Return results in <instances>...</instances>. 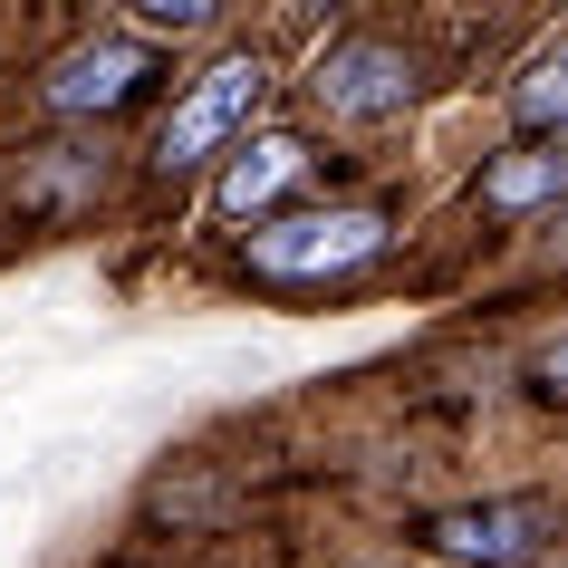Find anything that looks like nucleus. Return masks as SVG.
Masks as SVG:
<instances>
[{
    "label": "nucleus",
    "instance_id": "1",
    "mask_svg": "<svg viewBox=\"0 0 568 568\" xmlns=\"http://www.w3.org/2000/svg\"><path fill=\"white\" fill-rule=\"evenodd\" d=\"M386 251V212L337 203V212H290V222H251V270L270 280H328Z\"/></svg>",
    "mask_w": 568,
    "mask_h": 568
},
{
    "label": "nucleus",
    "instance_id": "2",
    "mask_svg": "<svg viewBox=\"0 0 568 568\" xmlns=\"http://www.w3.org/2000/svg\"><path fill=\"white\" fill-rule=\"evenodd\" d=\"M270 97V68L261 59H222L193 78V97H183L174 116H164V145H154V164L164 174H183V164H203L212 145H232L241 125H251V106Z\"/></svg>",
    "mask_w": 568,
    "mask_h": 568
},
{
    "label": "nucleus",
    "instance_id": "3",
    "mask_svg": "<svg viewBox=\"0 0 568 568\" xmlns=\"http://www.w3.org/2000/svg\"><path fill=\"white\" fill-rule=\"evenodd\" d=\"M308 88H318V106H328L337 125H386V116H405V97H415V59H405L395 39H337Z\"/></svg>",
    "mask_w": 568,
    "mask_h": 568
},
{
    "label": "nucleus",
    "instance_id": "4",
    "mask_svg": "<svg viewBox=\"0 0 568 568\" xmlns=\"http://www.w3.org/2000/svg\"><path fill=\"white\" fill-rule=\"evenodd\" d=\"M549 539H559V510L549 501H473V510L434 520V549L463 559V568H530Z\"/></svg>",
    "mask_w": 568,
    "mask_h": 568
},
{
    "label": "nucleus",
    "instance_id": "5",
    "mask_svg": "<svg viewBox=\"0 0 568 568\" xmlns=\"http://www.w3.org/2000/svg\"><path fill=\"white\" fill-rule=\"evenodd\" d=\"M154 68H145V49H125V39H88V49H68L59 68H49V106L59 116H106V106H125V97L145 88Z\"/></svg>",
    "mask_w": 568,
    "mask_h": 568
},
{
    "label": "nucleus",
    "instance_id": "6",
    "mask_svg": "<svg viewBox=\"0 0 568 568\" xmlns=\"http://www.w3.org/2000/svg\"><path fill=\"white\" fill-rule=\"evenodd\" d=\"M559 193H568V145H520L481 174V203L491 212H539V203H559Z\"/></svg>",
    "mask_w": 568,
    "mask_h": 568
},
{
    "label": "nucleus",
    "instance_id": "7",
    "mask_svg": "<svg viewBox=\"0 0 568 568\" xmlns=\"http://www.w3.org/2000/svg\"><path fill=\"white\" fill-rule=\"evenodd\" d=\"M300 164H308L300 135H261V145L222 174V212H232V222H251L261 203H280V183H300Z\"/></svg>",
    "mask_w": 568,
    "mask_h": 568
},
{
    "label": "nucleus",
    "instance_id": "8",
    "mask_svg": "<svg viewBox=\"0 0 568 568\" xmlns=\"http://www.w3.org/2000/svg\"><path fill=\"white\" fill-rule=\"evenodd\" d=\"M510 106H520V125H568V49L530 59V78L510 88Z\"/></svg>",
    "mask_w": 568,
    "mask_h": 568
},
{
    "label": "nucleus",
    "instance_id": "9",
    "mask_svg": "<svg viewBox=\"0 0 568 568\" xmlns=\"http://www.w3.org/2000/svg\"><path fill=\"white\" fill-rule=\"evenodd\" d=\"M135 20H145V30H203L212 10H203V0H145Z\"/></svg>",
    "mask_w": 568,
    "mask_h": 568
},
{
    "label": "nucleus",
    "instance_id": "10",
    "mask_svg": "<svg viewBox=\"0 0 568 568\" xmlns=\"http://www.w3.org/2000/svg\"><path fill=\"white\" fill-rule=\"evenodd\" d=\"M539 376H549V386H568V337H549V347H539Z\"/></svg>",
    "mask_w": 568,
    "mask_h": 568
}]
</instances>
